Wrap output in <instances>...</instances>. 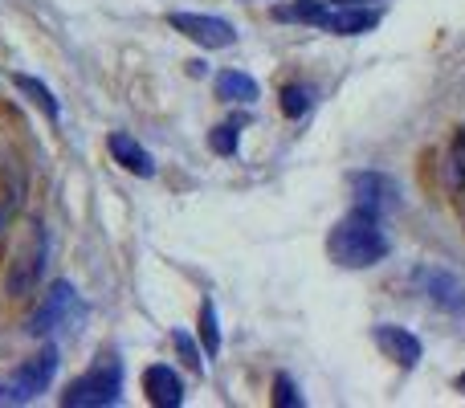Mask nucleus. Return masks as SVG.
Returning a JSON list of instances; mask_svg holds the SVG:
<instances>
[{"label": "nucleus", "mask_w": 465, "mask_h": 408, "mask_svg": "<svg viewBox=\"0 0 465 408\" xmlns=\"http://www.w3.org/2000/svg\"><path fill=\"white\" fill-rule=\"evenodd\" d=\"M327 249L347 270H368V265H376L380 257L388 254V237H384V229H380V216L363 213V208H351V213L331 229Z\"/></svg>", "instance_id": "nucleus-1"}, {"label": "nucleus", "mask_w": 465, "mask_h": 408, "mask_svg": "<svg viewBox=\"0 0 465 408\" xmlns=\"http://www.w3.org/2000/svg\"><path fill=\"white\" fill-rule=\"evenodd\" d=\"M119 396H123V363L114 355H98L94 368L82 372L62 393V404L65 408H106V404H119Z\"/></svg>", "instance_id": "nucleus-2"}, {"label": "nucleus", "mask_w": 465, "mask_h": 408, "mask_svg": "<svg viewBox=\"0 0 465 408\" xmlns=\"http://www.w3.org/2000/svg\"><path fill=\"white\" fill-rule=\"evenodd\" d=\"M54 376H57V352L54 347H45V352H37L29 363H21L8 380H0V404L37 401V396L54 384Z\"/></svg>", "instance_id": "nucleus-3"}, {"label": "nucleus", "mask_w": 465, "mask_h": 408, "mask_svg": "<svg viewBox=\"0 0 465 408\" xmlns=\"http://www.w3.org/2000/svg\"><path fill=\"white\" fill-rule=\"evenodd\" d=\"M168 25L176 33H184L188 41L204 49H229L237 41V29L225 21V16H209V13H168Z\"/></svg>", "instance_id": "nucleus-4"}, {"label": "nucleus", "mask_w": 465, "mask_h": 408, "mask_svg": "<svg viewBox=\"0 0 465 408\" xmlns=\"http://www.w3.org/2000/svg\"><path fill=\"white\" fill-rule=\"evenodd\" d=\"M380 25V8H363L355 0H331V13L322 16L319 29L339 33V37H355V33H368Z\"/></svg>", "instance_id": "nucleus-5"}, {"label": "nucleus", "mask_w": 465, "mask_h": 408, "mask_svg": "<svg viewBox=\"0 0 465 408\" xmlns=\"http://www.w3.org/2000/svg\"><path fill=\"white\" fill-rule=\"evenodd\" d=\"M74 311H78V294H74V286H70V282H54V286H49V294H45V306L33 314L29 331H33V335H49V331L62 327Z\"/></svg>", "instance_id": "nucleus-6"}, {"label": "nucleus", "mask_w": 465, "mask_h": 408, "mask_svg": "<svg viewBox=\"0 0 465 408\" xmlns=\"http://www.w3.org/2000/svg\"><path fill=\"white\" fill-rule=\"evenodd\" d=\"M376 343L388 352V360H396L401 368H417L420 363V355H425V347H420V339L412 335V331H404V327H396V323H380L376 331Z\"/></svg>", "instance_id": "nucleus-7"}, {"label": "nucleus", "mask_w": 465, "mask_h": 408, "mask_svg": "<svg viewBox=\"0 0 465 408\" xmlns=\"http://www.w3.org/2000/svg\"><path fill=\"white\" fill-rule=\"evenodd\" d=\"M41 262H45V237L41 233H33V249L29 254H21L13 262V270H8V294H16V298H25L33 286H37V278H41Z\"/></svg>", "instance_id": "nucleus-8"}, {"label": "nucleus", "mask_w": 465, "mask_h": 408, "mask_svg": "<svg viewBox=\"0 0 465 408\" xmlns=\"http://www.w3.org/2000/svg\"><path fill=\"white\" fill-rule=\"evenodd\" d=\"M143 388H147V401H152L155 408H180L184 404V380H180L176 368H168V363L147 368Z\"/></svg>", "instance_id": "nucleus-9"}, {"label": "nucleus", "mask_w": 465, "mask_h": 408, "mask_svg": "<svg viewBox=\"0 0 465 408\" xmlns=\"http://www.w3.org/2000/svg\"><path fill=\"white\" fill-rule=\"evenodd\" d=\"M392 204H396V184L388 176H380V172H363V176H355V208L380 216Z\"/></svg>", "instance_id": "nucleus-10"}, {"label": "nucleus", "mask_w": 465, "mask_h": 408, "mask_svg": "<svg viewBox=\"0 0 465 408\" xmlns=\"http://www.w3.org/2000/svg\"><path fill=\"white\" fill-rule=\"evenodd\" d=\"M417 282L429 290V298H433L437 306H445V311H453V314L465 311V286L458 278H450L445 270H417Z\"/></svg>", "instance_id": "nucleus-11"}, {"label": "nucleus", "mask_w": 465, "mask_h": 408, "mask_svg": "<svg viewBox=\"0 0 465 408\" xmlns=\"http://www.w3.org/2000/svg\"><path fill=\"white\" fill-rule=\"evenodd\" d=\"M106 147H111L114 164H119V168H127L131 176H143V180H152V176H155L152 155H147V152H143V144H135V139H131L127 131H114V135L106 139Z\"/></svg>", "instance_id": "nucleus-12"}, {"label": "nucleus", "mask_w": 465, "mask_h": 408, "mask_svg": "<svg viewBox=\"0 0 465 408\" xmlns=\"http://www.w3.org/2000/svg\"><path fill=\"white\" fill-rule=\"evenodd\" d=\"M217 95L225 98V103H257V82L249 78V74H241V70H221L217 74Z\"/></svg>", "instance_id": "nucleus-13"}, {"label": "nucleus", "mask_w": 465, "mask_h": 408, "mask_svg": "<svg viewBox=\"0 0 465 408\" xmlns=\"http://www.w3.org/2000/svg\"><path fill=\"white\" fill-rule=\"evenodd\" d=\"M331 13V0H294V5H278L273 21H302V25H322Z\"/></svg>", "instance_id": "nucleus-14"}, {"label": "nucleus", "mask_w": 465, "mask_h": 408, "mask_svg": "<svg viewBox=\"0 0 465 408\" xmlns=\"http://www.w3.org/2000/svg\"><path fill=\"white\" fill-rule=\"evenodd\" d=\"M16 90H25V95H29L33 103H37L41 111L49 114V119H57V114H62V106H57V98L49 95V86H45V82L29 78V74H16Z\"/></svg>", "instance_id": "nucleus-15"}, {"label": "nucleus", "mask_w": 465, "mask_h": 408, "mask_svg": "<svg viewBox=\"0 0 465 408\" xmlns=\"http://www.w3.org/2000/svg\"><path fill=\"white\" fill-rule=\"evenodd\" d=\"M445 176H450V184L458 188V193H465V127L453 135V144H450V164H445Z\"/></svg>", "instance_id": "nucleus-16"}, {"label": "nucleus", "mask_w": 465, "mask_h": 408, "mask_svg": "<svg viewBox=\"0 0 465 408\" xmlns=\"http://www.w3.org/2000/svg\"><path fill=\"white\" fill-rule=\"evenodd\" d=\"M201 343H204V355H217L221 352V327H217V306L204 303L201 306Z\"/></svg>", "instance_id": "nucleus-17"}, {"label": "nucleus", "mask_w": 465, "mask_h": 408, "mask_svg": "<svg viewBox=\"0 0 465 408\" xmlns=\"http://www.w3.org/2000/svg\"><path fill=\"white\" fill-rule=\"evenodd\" d=\"M314 95L306 86H282V114L286 119H302L306 111H311Z\"/></svg>", "instance_id": "nucleus-18"}, {"label": "nucleus", "mask_w": 465, "mask_h": 408, "mask_svg": "<svg viewBox=\"0 0 465 408\" xmlns=\"http://www.w3.org/2000/svg\"><path fill=\"white\" fill-rule=\"evenodd\" d=\"M209 147H213L217 155H232V152H237V123H225V127L213 131V135H209Z\"/></svg>", "instance_id": "nucleus-19"}, {"label": "nucleus", "mask_w": 465, "mask_h": 408, "mask_svg": "<svg viewBox=\"0 0 465 408\" xmlns=\"http://www.w3.org/2000/svg\"><path fill=\"white\" fill-rule=\"evenodd\" d=\"M172 339H176V347H180V355H184V363H188V368H193V372H201V368H204V360H201V352H196V343H193V339H188L184 331H176V335H172Z\"/></svg>", "instance_id": "nucleus-20"}, {"label": "nucleus", "mask_w": 465, "mask_h": 408, "mask_svg": "<svg viewBox=\"0 0 465 408\" xmlns=\"http://www.w3.org/2000/svg\"><path fill=\"white\" fill-rule=\"evenodd\" d=\"M273 404H290V408L302 404V396L294 393V384H290L286 376H278V384H273Z\"/></svg>", "instance_id": "nucleus-21"}, {"label": "nucleus", "mask_w": 465, "mask_h": 408, "mask_svg": "<svg viewBox=\"0 0 465 408\" xmlns=\"http://www.w3.org/2000/svg\"><path fill=\"white\" fill-rule=\"evenodd\" d=\"M458 388H461V393H465V372H461V380H458Z\"/></svg>", "instance_id": "nucleus-22"}, {"label": "nucleus", "mask_w": 465, "mask_h": 408, "mask_svg": "<svg viewBox=\"0 0 465 408\" xmlns=\"http://www.w3.org/2000/svg\"><path fill=\"white\" fill-rule=\"evenodd\" d=\"M461 216H465V201H461Z\"/></svg>", "instance_id": "nucleus-23"}]
</instances>
